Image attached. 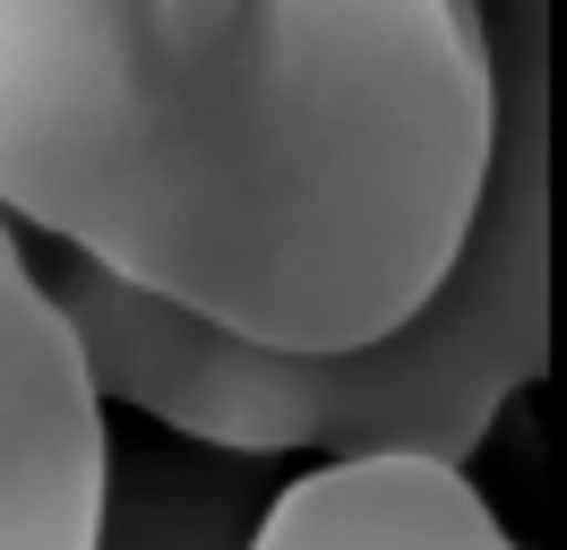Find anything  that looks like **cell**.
Returning <instances> with one entry per match:
<instances>
[{
	"mask_svg": "<svg viewBox=\"0 0 567 550\" xmlns=\"http://www.w3.org/2000/svg\"><path fill=\"white\" fill-rule=\"evenodd\" d=\"M104 473L112 421L78 318L0 206V550H95Z\"/></svg>",
	"mask_w": 567,
	"mask_h": 550,
	"instance_id": "cell-3",
	"label": "cell"
},
{
	"mask_svg": "<svg viewBox=\"0 0 567 550\" xmlns=\"http://www.w3.org/2000/svg\"><path fill=\"white\" fill-rule=\"evenodd\" d=\"M241 465H249L241 447L215 473L181 465V456L112 447L95 550H249L276 499H258V473H241Z\"/></svg>",
	"mask_w": 567,
	"mask_h": 550,
	"instance_id": "cell-5",
	"label": "cell"
},
{
	"mask_svg": "<svg viewBox=\"0 0 567 550\" xmlns=\"http://www.w3.org/2000/svg\"><path fill=\"white\" fill-rule=\"evenodd\" d=\"M249 550H525L464 465L439 456H327V473L276 490Z\"/></svg>",
	"mask_w": 567,
	"mask_h": 550,
	"instance_id": "cell-4",
	"label": "cell"
},
{
	"mask_svg": "<svg viewBox=\"0 0 567 550\" xmlns=\"http://www.w3.org/2000/svg\"><path fill=\"white\" fill-rule=\"evenodd\" d=\"M491 146L482 0H0V206L284 353L404 327Z\"/></svg>",
	"mask_w": 567,
	"mask_h": 550,
	"instance_id": "cell-1",
	"label": "cell"
},
{
	"mask_svg": "<svg viewBox=\"0 0 567 550\" xmlns=\"http://www.w3.org/2000/svg\"><path fill=\"white\" fill-rule=\"evenodd\" d=\"M498 146L447 284L353 353H284L61 249L43 284L78 318L104 405L241 456L473 465L498 405L550 370V0H482Z\"/></svg>",
	"mask_w": 567,
	"mask_h": 550,
	"instance_id": "cell-2",
	"label": "cell"
}]
</instances>
